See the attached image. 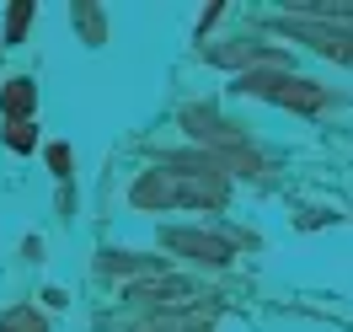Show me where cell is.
I'll use <instances>...</instances> for the list:
<instances>
[{
	"mask_svg": "<svg viewBox=\"0 0 353 332\" xmlns=\"http://www.w3.org/2000/svg\"><path fill=\"white\" fill-rule=\"evenodd\" d=\"M220 199V188H203V182H182L176 172H150V177L134 182V204H214Z\"/></svg>",
	"mask_w": 353,
	"mask_h": 332,
	"instance_id": "obj_1",
	"label": "cell"
},
{
	"mask_svg": "<svg viewBox=\"0 0 353 332\" xmlns=\"http://www.w3.org/2000/svg\"><path fill=\"white\" fill-rule=\"evenodd\" d=\"M241 91L252 97H273V102H294V108H321L327 91L310 81H289V75H241Z\"/></svg>",
	"mask_w": 353,
	"mask_h": 332,
	"instance_id": "obj_2",
	"label": "cell"
},
{
	"mask_svg": "<svg viewBox=\"0 0 353 332\" xmlns=\"http://www.w3.org/2000/svg\"><path fill=\"white\" fill-rule=\"evenodd\" d=\"M294 38H305L310 48L321 54H337V59H353V32H337V27H321V22H284Z\"/></svg>",
	"mask_w": 353,
	"mask_h": 332,
	"instance_id": "obj_3",
	"label": "cell"
},
{
	"mask_svg": "<svg viewBox=\"0 0 353 332\" xmlns=\"http://www.w3.org/2000/svg\"><path fill=\"white\" fill-rule=\"evenodd\" d=\"M166 246H176V252H199L203 263H230V242L203 236V231H172V236H166Z\"/></svg>",
	"mask_w": 353,
	"mask_h": 332,
	"instance_id": "obj_4",
	"label": "cell"
},
{
	"mask_svg": "<svg viewBox=\"0 0 353 332\" xmlns=\"http://www.w3.org/2000/svg\"><path fill=\"white\" fill-rule=\"evenodd\" d=\"M32 102H38V91H32V81H6V91H0V113L11 118V124H27V113H32Z\"/></svg>",
	"mask_w": 353,
	"mask_h": 332,
	"instance_id": "obj_5",
	"label": "cell"
},
{
	"mask_svg": "<svg viewBox=\"0 0 353 332\" xmlns=\"http://www.w3.org/2000/svg\"><path fill=\"white\" fill-rule=\"evenodd\" d=\"M0 332H43V322H38L32 311H11V316L0 322Z\"/></svg>",
	"mask_w": 353,
	"mask_h": 332,
	"instance_id": "obj_6",
	"label": "cell"
},
{
	"mask_svg": "<svg viewBox=\"0 0 353 332\" xmlns=\"http://www.w3.org/2000/svg\"><path fill=\"white\" fill-rule=\"evenodd\" d=\"M6 145H11V150H32V145H38L32 124H11V129H6Z\"/></svg>",
	"mask_w": 353,
	"mask_h": 332,
	"instance_id": "obj_7",
	"label": "cell"
},
{
	"mask_svg": "<svg viewBox=\"0 0 353 332\" xmlns=\"http://www.w3.org/2000/svg\"><path fill=\"white\" fill-rule=\"evenodd\" d=\"M27 22H32V6L22 0V6H17L11 17H6V27H11V38H22V27H27Z\"/></svg>",
	"mask_w": 353,
	"mask_h": 332,
	"instance_id": "obj_8",
	"label": "cell"
},
{
	"mask_svg": "<svg viewBox=\"0 0 353 332\" xmlns=\"http://www.w3.org/2000/svg\"><path fill=\"white\" fill-rule=\"evenodd\" d=\"M48 166H54L59 177H70V150L65 145H48Z\"/></svg>",
	"mask_w": 353,
	"mask_h": 332,
	"instance_id": "obj_9",
	"label": "cell"
}]
</instances>
